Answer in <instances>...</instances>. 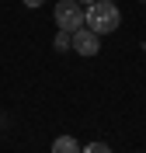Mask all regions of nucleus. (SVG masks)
Here are the masks:
<instances>
[{
    "label": "nucleus",
    "mask_w": 146,
    "mask_h": 153,
    "mask_svg": "<svg viewBox=\"0 0 146 153\" xmlns=\"http://www.w3.org/2000/svg\"><path fill=\"white\" fill-rule=\"evenodd\" d=\"M52 153H84V146H80L73 136H56V139H52Z\"/></svg>",
    "instance_id": "nucleus-4"
},
{
    "label": "nucleus",
    "mask_w": 146,
    "mask_h": 153,
    "mask_svg": "<svg viewBox=\"0 0 146 153\" xmlns=\"http://www.w3.org/2000/svg\"><path fill=\"white\" fill-rule=\"evenodd\" d=\"M56 49H59V52L73 49V31H59V35H56Z\"/></svg>",
    "instance_id": "nucleus-5"
},
{
    "label": "nucleus",
    "mask_w": 146,
    "mask_h": 153,
    "mask_svg": "<svg viewBox=\"0 0 146 153\" xmlns=\"http://www.w3.org/2000/svg\"><path fill=\"white\" fill-rule=\"evenodd\" d=\"M94 35H111V31L122 25V14H118V7L111 4V0H97V4H90L87 7V21H84Z\"/></svg>",
    "instance_id": "nucleus-1"
},
{
    "label": "nucleus",
    "mask_w": 146,
    "mask_h": 153,
    "mask_svg": "<svg viewBox=\"0 0 146 153\" xmlns=\"http://www.w3.org/2000/svg\"><path fill=\"white\" fill-rule=\"evenodd\" d=\"M143 4H146V0H143Z\"/></svg>",
    "instance_id": "nucleus-9"
},
{
    "label": "nucleus",
    "mask_w": 146,
    "mask_h": 153,
    "mask_svg": "<svg viewBox=\"0 0 146 153\" xmlns=\"http://www.w3.org/2000/svg\"><path fill=\"white\" fill-rule=\"evenodd\" d=\"M24 7H45V0H21Z\"/></svg>",
    "instance_id": "nucleus-7"
},
{
    "label": "nucleus",
    "mask_w": 146,
    "mask_h": 153,
    "mask_svg": "<svg viewBox=\"0 0 146 153\" xmlns=\"http://www.w3.org/2000/svg\"><path fill=\"white\" fill-rule=\"evenodd\" d=\"M97 49H101V35H94L87 25L73 31V52L77 56H97Z\"/></svg>",
    "instance_id": "nucleus-3"
},
{
    "label": "nucleus",
    "mask_w": 146,
    "mask_h": 153,
    "mask_svg": "<svg viewBox=\"0 0 146 153\" xmlns=\"http://www.w3.org/2000/svg\"><path fill=\"white\" fill-rule=\"evenodd\" d=\"M77 4H87V7H90V4H97V0H77Z\"/></svg>",
    "instance_id": "nucleus-8"
},
{
    "label": "nucleus",
    "mask_w": 146,
    "mask_h": 153,
    "mask_svg": "<svg viewBox=\"0 0 146 153\" xmlns=\"http://www.w3.org/2000/svg\"><path fill=\"white\" fill-rule=\"evenodd\" d=\"M52 18H56L59 31H77L87 21V7H80L77 0H59L56 7H52Z\"/></svg>",
    "instance_id": "nucleus-2"
},
{
    "label": "nucleus",
    "mask_w": 146,
    "mask_h": 153,
    "mask_svg": "<svg viewBox=\"0 0 146 153\" xmlns=\"http://www.w3.org/2000/svg\"><path fill=\"white\" fill-rule=\"evenodd\" d=\"M84 153H111V146H108V143H87Z\"/></svg>",
    "instance_id": "nucleus-6"
}]
</instances>
